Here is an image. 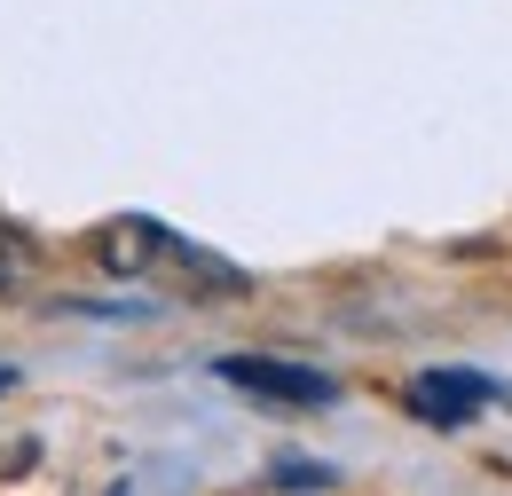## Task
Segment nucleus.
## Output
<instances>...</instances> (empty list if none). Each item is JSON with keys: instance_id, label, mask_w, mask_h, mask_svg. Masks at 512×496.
Masks as SVG:
<instances>
[{"instance_id": "1", "label": "nucleus", "mask_w": 512, "mask_h": 496, "mask_svg": "<svg viewBox=\"0 0 512 496\" xmlns=\"http://www.w3.org/2000/svg\"><path fill=\"white\" fill-rule=\"evenodd\" d=\"M213 378H221V386H245L260 402H284V410H323V402H339V378L331 371L284 363V355H221Z\"/></svg>"}, {"instance_id": "2", "label": "nucleus", "mask_w": 512, "mask_h": 496, "mask_svg": "<svg viewBox=\"0 0 512 496\" xmlns=\"http://www.w3.org/2000/svg\"><path fill=\"white\" fill-rule=\"evenodd\" d=\"M497 394H505V386L481 378V371H418L410 378V418L434 426V434H457V426H473Z\"/></svg>"}, {"instance_id": "3", "label": "nucleus", "mask_w": 512, "mask_h": 496, "mask_svg": "<svg viewBox=\"0 0 512 496\" xmlns=\"http://www.w3.org/2000/svg\"><path fill=\"white\" fill-rule=\"evenodd\" d=\"M40 276V245L16 229V221H0V292H16V284H32Z\"/></svg>"}, {"instance_id": "4", "label": "nucleus", "mask_w": 512, "mask_h": 496, "mask_svg": "<svg viewBox=\"0 0 512 496\" xmlns=\"http://www.w3.org/2000/svg\"><path fill=\"white\" fill-rule=\"evenodd\" d=\"M276 489H331V473L308 465V457H284V465H276Z\"/></svg>"}, {"instance_id": "5", "label": "nucleus", "mask_w": 512, "mask_h": 496, "mask_svg": "<svg viewBox=\"0 0 512 496\" xmlns=\"http://www.w3.org/2000/svg\"><path fill=\"white\" fill-rule=\"evenodd\" d=\"M0 386H16V371H0Z\"/></svg>"}]
</instances>
